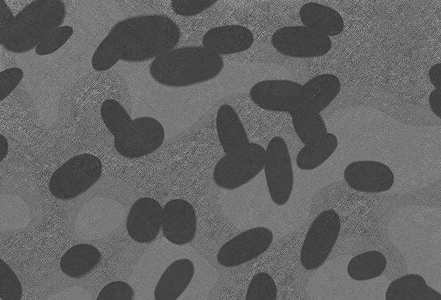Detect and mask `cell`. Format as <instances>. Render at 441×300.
Here are the masks:
<instances>
[{"instance_id":"cell-28","label":"cell","mask_w":441,"mask_h":300,"mask_svg":"<svg viewBox=\"0 0 441 300\" xmlns=\"http://www.w3.org/2000/svg\"><path fill=\"white\" fill-rule=\"evenodd\" d=\"M134 295V290L129 283L114 281L101 290L96 300H133Z\"/></svg>"},{"instance_id":"cell-18","label":"cell","mask_w":441,"mask_h":300,"mask_svg":"<svg viewBox=\"0 0 441 300\" xmlns=\"http://www.w3.org/2000/svg\"><path fill=\"white\" fill-rule=\"evenodd\" d=\"M299 17L304 26L329 37L337 36L344 30V21L339 12L319 3L303 4Z\"/></svg>"},{"instance_id":"cell-33","label":"cell","mask_w":441,"mask_h":300,"mask_svg":"<svg viewBox=\"0 0 441 300\" xmlns=\"http://www.w3.org/2000/svg\"><path fill=\"white\" fill-rule=\"evenodd\" d=\"M0 151L1 162L6 158L8 152V142L7 139L3 135H0Z\"/></svg>"},{"instance_id":"cell-22","label":"cell","mask_w":441,"mask_h":300,"mask_svg":"<svg viewBox=\"0 0 441 300\" xmlns=\"http://www.w3.org/2000/svg\"><path fill=\"white\" fill-rule=\"evenodd\" d=\"M338 144L337 137L327 132L298 151L296 162L302 170L309 171L322 164L334 153Z\"/></svg>"},{"instance_id":"cell-5","label":"cell","mask_w":441,"mask_h":300,"mask_svg":"<svg viewBox=\"0 0 441 300\" xmlns=\"http://www.w3.org/2000/svg\"><path fill=\"white\" fill-rule=\"evenodd\" d=\"M265 149L249 142L225 153L213 171L215 184L224 189H236L254 179L264 167Z\"/></svg>"},{"instance_id":"cell-19","label":"cell","mask_w":441,"mask_h":300,"mask_svg":"<svg viewBox=\"0 0 441 300\" xmlns=\"http://www.w3.org/2000/svg\"><path fill=\"white\" fill-rule=\"evenodd\" d=\"M385 300H441V294L428 286L420 275L409 273L390 283Z\"/></svg>"},{"instance_id":"cell-3","label":"cell","mask_w":441,"mask_h":300,"mask_svg":"<svg viewBox=\"0 0 441 300\" xmlns=\"http://www.w3.org/2000/svg\"><path fill=\"white\" fill-rule=\"evenodd\" d=\"M102 120L114 137L116 151L127 158H138L157 150L163 143L165 131L156 118L132 119L116 100H105L100 109Z\"/></svg>"},{"instance_id":"cell-30","label":"cell","mask_w":441,"mask_h":300,"mask_svg":"<svg viewBox=\"0 0 441 300\" xmlns=\"http://www.w3.org/2000/svg\"><path fill=\"white\" fill-rule=\"evenodd\" d=\"M23 77V72L19 67H10L0 73L1 101L8 97L19 85Z\"/></svg>"},{"instance_id":"cell-26","label":"cell","mask_w":441,"mask_h":300,"mask_svg":"<svg viewBox=\"0 0 441 300\" xmlns=\"http://www.w3.org/2000/svg\"><path fill=\"white\" fill-rule=\"evenodd\" d=\"M1 294L2 300H21L22 287L12 268L3 260L0 261Z\"/></svg>"},{"instance_id":"cell-11","label":"cell","mask_w":441,"mask_h":300,"mask_svg":"<svg viewBox=\"0 0 441 300\" xmlns=\"http://www.w3.org/2000/svg\"><path fill=\"white\" fill-rule=\"evenodd\" d=\"M344 179L355 191L376 193L389 191L393 185L395 177L385 164L375 160H357L345 169Z\"/></svg>"},{"instance_id":"cell-15","label":"cell","mask_w":441,"mask_h":300,"mask_svg":"<svg viewBox=\"0 0 441 300\" xmlns=\"http://www.w3.org/2000/svg\"><path fill=\"white\" fill-rule=\"evenodd\" d=\"M340 88V81L336 75L316 76L302 85L296 104L289 114L303 111L320 114L338 96Z\"/></svg>"},{"instance_id":"cell-4","label":"cell","mask_w":441,"mask_h":300,"mask_svg":"<svg viewBox=\"0 0 441 300\" xmlns=\"http://www.w3.org/2000/svg\"><path fill=\"white\" fill-rule=\"evenodd\" d=\"M223 59L200 46L172 49L154 58L152 78L167 87H185L209 81L223 70Z\"/></svg>"},{"instance_id":"cell-2","label":"cell","mask_w":441,"mask_h":300,"mask_svg":"<svg viewBox=\"0 0 441 300\" xmlns=\"http://www.w3.org/2000/svg\"><path fill=\"white\" fill-rule=\"evenodd\" d=\"M65 13L61 0H36L13 15L1 0L0 43L12 53L28 52L61 26Z\"/></svg>"},{"instance_id":"cell-20","label":"cell","mask_w":441,"mask_h":300,"mask_svg":"<svg viewBox=\"0 0 441 300\" xmlns=\"http://www.w3.org/2000/svg\"><path fill=\"white\" fill-rule=\"evenodd\" d=\"M216 125L218 140L225 153L249 142L238 115L229 105L224 104L218 108Z\"/></svg>"},{"instance_id":"cell-27","label":"cell","mask_w":441,"mask_h":300,"mask_svg":"<svg viewBox=\"0 0 441 300\" xmlns=\"http://www.w3.org/2000/svg\"><path fill=\"white\" fill-rule=\"evenodd\" d=\"M73 33V28L70 25L57 28L46 39L37 45L35 53L39 56H45L55 52L70 39Z\"/></svg>"},{"instance_id":"cell-7","label":"cell","mask_w":441,"mask_h":300,"mask_svg":"<svg viewBox=\"0 0 441 300\" xmlns=\"http://www.w3.org/2000/svg\"><path fill=\"white\" fill-rule=\"evenodd\" d=\"M341 227L338 213L328 209L311 222L302 244L300 259L302 267L313 270L321 266L334 247Z\"/></svg>"},{"instance_id":"cell-1","label":"cell","mask_w":441,"mask_h":300,"mask_svg":"<svg viewBox=\"0 0 441 300\" xmlns=\"http://www.w3.org/2000/svg\"><path fill=\"white\" fill-rule=\"evenodd\" d=\"M181 39L178 25L161 14L141 15L118 21L93 53L92 68L99 72L119 60L138 63L156 58L174 49Z\"/></svg>"},{"instance_id":"cell-13","label":"cell","mask_w":441,"mask_h":300,"mask_svg":"<svg viewBox=\"0 0 441 300\" xmlns=\"http://www.w3.org/2000/svg\"><path fill=\"white\" fill-rule=\"evenodd\" d=\"M196 228V212L189 202L177 198L165 204L161 229L169 242L178 246L188 244L194 238Z\"/></svg>"},{"instance_id":"cell-29","label":"cell","mask_w":441,"mask_h":300,"mask_svg":"<svg viewBox=\"0 0 441 300\" xmlns=\"http://www.w3.org/2000/svg\"><path fill=\"white\" fill-rule=\"evenodd\" d=\"M216 1V0H173L171 1V7L176 14L190 17L201 13Z\"/></svg>"},{"instance_id":"cell-8","label":"cell","mask_w":441,"mask_h":300,"mask_svg":"<svg viewBox=\"0 0 441 300\" xmlns=\"http://www.w3.org/2000/svg\"><path fill=\"white\" fill-rule=\"evenodd\" d=\"M263 169L272 202L285 205L292 193L294 171L288 147L282 137L274 136L268 142Z\"/></svg>"},{"instance_id":"cell-21","label":"cell","mask_w":441,"mask_h":300,"mask_svg":"<svg viewBox=\"0 0 441 300\" xmlns=\"http://www.w3.org/2000/svg\"><path fill=\"white\" fill-rule=\"evenodd\" d=\"M101 258L99 250L88 244H79L70 248L60 260L62 272L72 278H80L93 270Z\"/></svg>"},{"instance_id":"cell-23","label":"cell","mask_w":441,"mask_h":300,"mask_svg":"<svg viewBox=\"0 0 441 300\" xmlns=\"http://www.w3.org/2000/svg\"><path fill=\"white\" fill-rule=\"evenodd\" d=\"M385 256L378 250H368L353 257L347 265L349 276L356 281H366L380 276L387 267Z\"/></svg>"},{"instance_id":"cell-9","label":"cell","mask_w":441,"mask_h":300,"mask_svg":"<svg viewBox=\"0 0 441 300\" xmlns=\"http://www.w3.org/2000/svg\"><path fill=\"white\" fill-rule=\"evenodd\" d=\"M271 43L280 54L294 58L322 56L332 46L330 37L304 25L278 29L271 36Z\"/></svg>"},{"instance_id":"cell-32","label":"cell","mask_w":441,"mask_h":300,"mask_svg":"<svg viewBox=\"0 0 441 300\" xmlns=\"http://www.w3.org/2000/svg\"><path fill=\"white\" fill-rule=\"evenodd\" d=\"M429 77L431 84L436 88H440V63L431 66L429 71Z\"/></svg>"},{"instance_id":"cell-31","label":"cell","mask_w":441,"mask_h":300,"mask_svg":"<svg viewBox=\"0 0 441 300\" xmlns=\"http://www.w3.org/2000/svg\"><path fill=\"white\" fill-rule=\"evenodd\" d=\"M440 99H441V89L440 88L439 89L435 88L431 92L429 96V106L432 112L439 118H440L441 117Z\"/></svg>"},{"instance_id":"cell-25","label":"cell","mask_w":441,"mask_h":300,"mask_svg":"<svg viewBox=\"0 0 441 300\" xmlns=\"http://www.w3.org/2000/svg\"><path fill=\"white\" fill-rule=\"evenodd\" d=\"M277 287L274 279L265 272L256 273L251 279L245 300H276Z\"/></svg>"},{"instance_id":"cell-12","label":"cell","mask_w":441,"mask_h":300,"mask_svg":"<svg viewBox=\"0 0 441 300\" xmlns=\"http://www.w3.org/2000/svg\"><path fill=\"white\" fill-rule=\"evenodd\" d=\"M302 85L290 80H263L249 90L252 100L259 107L289 113L295 107Z\"/></svg>"},{"instance_id":"cell-10","label":"cell","mask_w":441,"mask_h":300,"mask_svg":"<svg viewBox=\"0 0 441 300\" xmlns=\"http://www.w3.org/2000/svg\"><path fill=\"white\" fill-rule=\"evenodd\" d=\"M268 228H249L225 242L218 250L216 260L223 267L238 266L264 253L273 242Z\"/></svg>"},{"instance_id":"cell-24","label":"cell","mask_w":441,"mask_h":300,"mask_svg":"<svg viewBox=\"0 0 441 300\" xmlns=\"http://www.w3.org/2000/svg\"><path fill=\"white\" fill-rule=\"evenodd\" d=\"M294 129L304 145L327 133L325 121L318 113L296 112L290 114Z\"/></svg>"},{"instance_id":"cell-14","label":"cell","mask_w":441,"mask_h":300,"mask_svg":"<svg viewBox=\"0 0 441 300\" xmlns=\"http://www.w3.org/2000/svg\"><path fill=\"white\" fill-rule=\"evenodd\" d=\"M163 209L152 197H143L132 205L126 219V229L135 242L147 244L158 235L162 226Z\"/></svg>"},{"instance_id":"cell-16","label":"cell","mask_w":441,"mask_h":300,"mask_svg":"<svg viewBox=\"0 0 441 300\" xmlns=\"http://www.w3.org/2000/svg\"><path fill=\"white\" fill-rule=\"evenodd\" d=\"M252 31L241 25H225L208 30L202 37L203 47L219 56L237 54L254 43Z\"/></svg>"},{"instance_id":"cell-6","label":"cell","mask_w":441,"mask_h":300,"mask_svg":"<svg viewBox=\"0 0 441 300\" xmlns=\"http://www.w3.org/2000/svg\"><path fill=\"white\" fill-rule=\"evenodd\" d=\"M102 169L97 156L88 153L74 156L52 173L48 184L50 192L58 199H73L98 181Z\"/></svg>"},{"instance_id":"cell-17","label":"cell","mask_w":441,"mask_h":300,"mask_svg":"<svg viewBox=\"0 0 441 300\" xmlns=\"http://www.w3.org/2000/svg\"><path fill=\"white\" fill-rule=\"evenodd\" d=\"M195 273L192 260L181 258L163 271L154 290V300H178L191 283Z\"/></svg>"}]
</instances>
